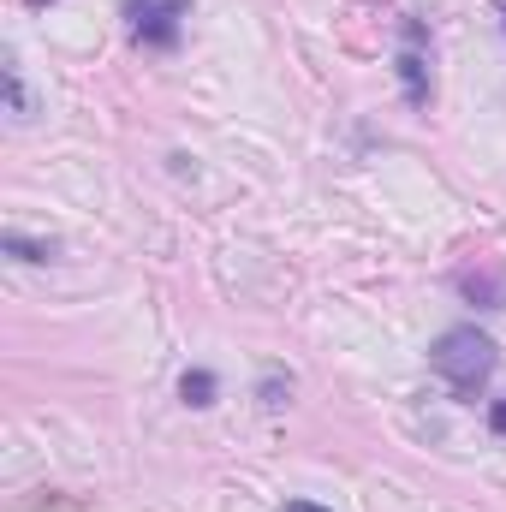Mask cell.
Here are the masks:
<instances>
[{
    "label": "cell",
    "instance_id": "obj_1",
    "mask_svg": "<svg viewBox=\"0 0 506 512\" xmlns=\"http://www.w3.org/2000/svg\"><path fill=\"white\" fill-rule=\"evenodd\" d=\"M429 364L459 387V393H477V387L495 376V340L477 334V328H447V334L429 346Z\"/></svg>",
    "mask_w": 506,
    "mask_h": 512
},
{
    "label": "cell",
    "instance_id": "obj_7",
    "mask_svg": "<svg viewBox=\"0 0 506 512\" xmlns=\"http://www.w3.org/2000/svg\"><path fill=\"white\" fill-rule=\"evenodd\" d=\"M286 512H328V507H316V501H286Z\"/></svg>",
    "mask_w": 506,
    "mask_h": 512
},
{
    "label": "cell",
    "instance_id": "obj_6",
    "mask_svg": "<svg viewBox=\"0 0 506 512\" xmlns=\"http://www.w3.org/2000/svg\"><path fill=\"white\" fill-rule=\"evenodd\" d=\"M489 423H495V435H506V399H495V405H489Z\"/></svg>",
    "mask_w": 506,
    "mask_h": 512
},
{
    "label": "cell",
    "instance_id": "obj_2",
    "mask_svg": "<svg viewBox=\"0 0 506 512\" xmlns=\"http://www.w3.org/2000/svg\"><path fill=\"white\" fill-rule=\"evenodd\" d=\"M191 0H126V18H131V36L149 42V48H173L179 42V12Z\"/></svg>",
    "mask_w": 506,
    "mask_h": 512
},
{
    "label": "cell",
    "instance_id": "obj_5",
    "mask_svg": "<svg viewBox=\"0 0 506 512\" xmlns=\"http://www.w3.org/2000/svg\"><path fill=\"white\" fill-rule=\"evenodd\" d=\"M6 251L18 256V262H54V245H36V239H18V233H6Z\"/></svg>",
    "mask_w": 506,
    "mask_h": 512
},
{
    "label": "cell",
    "instance_id": "obj_9",
    "mask_svg": "<svg viewBox=\"0 0 506 512\" xmlns=\"http://www.w3.org/2000/svg\"><path fill=\"white\" fill-rule=\"evenodd\" d=\"M501 12H506V0H501Z\"/></svg>",
    "mask_w": 506,
    "mask_h": 512
},
{
    "label": "cell",
    "instance_id": "obj_4",
    "mask_svg": "<svg viewBox=\"0 0 506 512\" xmlns=\"http://www.w3.org/2000/svg\"><path fill=\"white\" fill-rule=\"evenodd\" d=\"M399 78H405V96L411 102H429V84H423V60L417 54H399Z\"/></svg>",
    "mask_w": 506,
    "mask_h": 512
},
{
    "label": "cell",
    "instance_id": "obj_3",
    "mask_svg": "<svg viewBox=\"0 0 506 512\" xmlns=\"http://www.w3.org/2000/svg\"><path fill=\"white\" fill-rule=\"evenodd\" d=\"M179 393H185V405H215V376L209 370H185Z\"/></svg>",
    "mask_w": 506,
    "mask_h": 512
},
{
    "label": "cell",
    "instance_id": "obj_8",
    "mask_svg": "<svg viewBox=\"0 0 506 512\" xmlns=\"http://www.w3.org/2000/svg\"><path fill=\"white\" fill-rule=\"evenodd\" d=\"M30 6H48V0H30Z\"/></svg>",
    "mask_w": 506,
    "mask_h": 512
}]
</instances>
